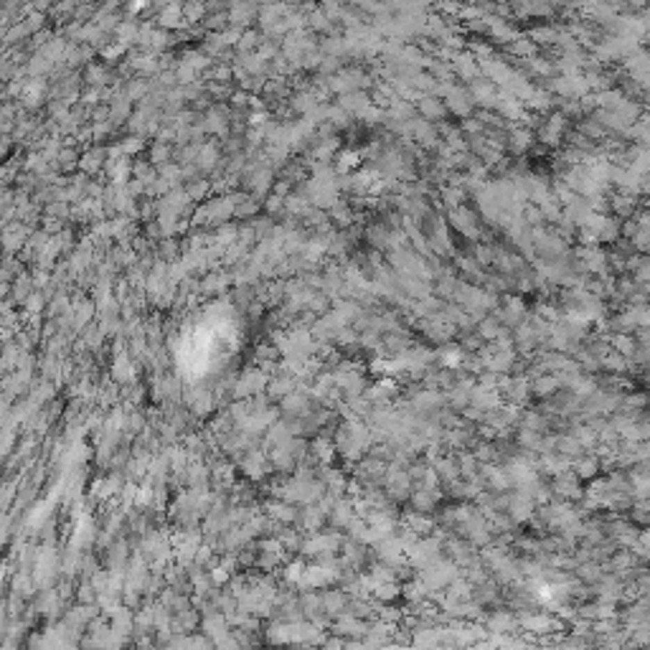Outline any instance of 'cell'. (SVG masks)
<instances>
[{"instance_id": "6da1fadb", "label": "cell", "mask_w": 650, "mask_h": 650, "mask_svg": "<svg viewBox=\"0 0 650 650\" xmlns=\"http://www.w3.org/2000/svg\"><path fill=\"white\" fill-rule=\"evenodd\" d=\"M231 625H229V617L224 612H214V615H206L203 620H201V633L203 635H208L211 640H224L226 635H231Z\"/></svg>"}, {"instance_id": "7a4b0ae2", "label": "cell", "mask_w": 650, "mask_h": 650, "mask_svg": "<svg viewBox=\"0 0 650 650\" xmlns=\"http://www.w3.org/2000/svg\"><path fill=\"white\" fill-rule=\"evenodd\" d=\"M201 620H203V615L193 607V610H185V612H181V615H173L170 630H173L176 635H193V633L201 630Z\"/></svg>"}, {"instance_id": "3957f363", "label": "cell", "mask_w": 650, "mask_h": 650, "mask_svg": "<svg viewBox=\"0 0 650 650\" xmlns=\"http://www.w3.org/2000/svg\"><path fill=\"white\" fill-rule=\"evenodd\" d=\"M320 605L331 617H340L343 610H348V597L340 590H323L320 592Z\"/></svg>"}, {"instance_id": "277c9868", "label": "cell", "mask_w": 650, "mask_h": 650, "mask_svg": "<svg viewBox=\"0 0 650 650\" xmlns=\"http://www.w3.org/2000/svg\"><path fill=\"white\" fill-rule=\"evenodd\" d=\"M282 412L288 414V417H292V419L308 417V412H310V401H308L305 394L295 392V394H290V397L282 399Z\"/></svg>"}, {"instance_id": "5b68a950", "label": "cell", "mask_w": 650, "mask_h": 650, "mask_svg": "<svg viewBox=\"0 0 650 650\" xmlns=\"http://www.w3.org/2000/svg\"><path fill=\"white\" fill-rule=\"evenodd\" d=\"M269 518L272 521H277V524H295L297 518H300V510L295 508V503L290 501H274L269 503Z\"/></svg>"}, {"instance_id": "8992f818", "label": "cell", "mask_w": 650, "mask_h": 650, "mask_svg": "<svg viewBox=\"0 0 650 650\" xmlns=\"http://www.w3.org/2000/svg\"><path fill=\"white\" fill-rule=\"evenodd\" d=\"M300 526L305 531H318L320 526L325 524V508L323 506H315V503H308L303 510H300Z\"/></svg>"}, {"instance_id": "52a82bcc", "label": "cell", "mask_w": 650, "mask_h": 650, "mask_svg": "<svg viewBox=\"0 0 650 650\" xmlns=\"http://www.w3.org/2000/svg\"><path fill=\"white\" fill-rule=\"evenodd\" d=\"M333 633L338 638H358L363 633V625L356 620L353 615H340L333 622Z\"/></svg>"}, {"instance_id": "ba28073f", "label": "cell", "mask_w": 650, "mask_h": 650, "mask_svg": "<svg viewBox=\"0 0 650 650\" xmlns=\"http://www.w3.org/2000/svg\"><path fill=\"white\" fill-rule=\"evenodd\" d=\"M99 599H102V594L97 592V587L92 582H84L79 590H76V602H79V605L94 607V605H99Z\"/></svg>"}, {"instance_id": "9c48e42d", "label": "cell", "mask_w": 650, "mask_h": 650, "mask_svg": "<svg viewBox=\"0 0 650 650\" xmlns=\"http://www.w3.org/2000/svg\"><path fill=\"white\" fill-rule=\"evenodd\" d=\"M188 650H216V640H211L203 633H193V635H188Z\"/></svg>"}, {"instance_id": "30bf717a", "label": "cell", "mask_w": 650, "mask_h": 650, "mask_svg": "<svg viewBox=\"0 0 650 650\" xmlns=\"http://www.w3.org/2000/svg\"><path fill=\"white\" fill-rule=\"evenodd\" d=\"M216 650H244V648H242V643H239L237 638H234V633H231V635H226L224 640H219V643H216Z\"/></svg>"}, {"instance_id": "8fae6325", "label": "cell", "mask_w": 650, "mask_h": 650, "mask_svg": "<svg viewBox=\"0 0 650 650\" xmlns=\"http://www.w3.org/2000/svg\"><path fill=\"white\" fill-rule=\"evenodd\" d=\"M315 650H343V640H340L338 635L325 638L323 643H320V648H315Z\"/></svg>"}]
</instances>
